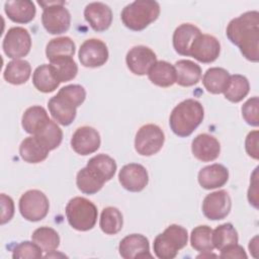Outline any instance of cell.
<instances>
[{"mask_svg": "<svg viewBox=\"0 0 259 259\" xmlns=\"http://www.w3.org/2000/svg\"><path fill=\"white\" fill-rule=\"evenodd\" d=\"M230 41L251 62L259 60V12L247 11L232 19L226 29Z\"/></svg>", "mask_w": 259, "mask_h": 259, "instance_id": "obj_1", "label": "cell"}, {"mask_svg": "<svg viewBox=\"0 0 259 259\" xmlns=\"http://www.w3.org/2000/svg\"><path fill=\"white\" fill-rule=\"evenodd\" d=\"M86 98V90L79 84L62 87L57 95L53 96L48 107L54 120L62 125H69L76 117V109Z\"/></svg>", "mask_w": 259, "mask_h": 259, "instance_id": "obj_2", "label": "cell"}, {"mask_svg": "<svg viewBox=\"0 0 259 259\" xmlns=\"http://www.w3.org/2000/svg\"><path fill=\"white\" fill-rule=\"evenodd\" d=\"M204 109L195 99H186L178 103L172 110L169 125L172 132L181 138L190 136L202 122Z\"/></svg>", "mask_w": 259, "mask_h": 259, "instance_id": "obj_3", "label": "cell"}, {"mask_svg": "<svg viewBox=\"0 0 259 259\" xmlns=\"http://www.w3.org/2000/svg\"><path fill=\"white\" fill-rule=\"evenodd\" d=\"M160 14V5L153 0H137L122 9L120 18L125 27L140 31L154 22Z\"/></svg>", "mask_w": 259, "mask_h": 259, "instance_id": "obj_4", "label": "cell"}, {"mask_svg": "<svg viewBox=\"0 0 259 259\" xmlns=\"http://www.w3.org/2000/svg\"><path fill=\"white\" fill-rule=\"evenodd\" d=\"M97 207L85 197L76 196L69 200L66 205V217L69 225L81 232L94 228L97 221Z\"/></svg>", "mask_w": 259, "mask_h": 259, "instance_id": "obj_5", "label": "cell"}, {"mask_svg": "<svg viewBox=\"0 0 259 259\" xmlns=\"http://www.w3.org/2000/svg\"><path fill=\"white\" fill-rule=\"evenodd\" d=\"M188 234L186 229L178 225H170L162 234H159L153 244L154 253L160 259H173L178 251L187 245Z\"/></svg>", "mask_w": 259, "mask_h": 259, "instance_id": "obj_6", "label": "cell"}, {"mask_svg": "<svg viewBox=\"0 0 259 259\" xmlns=\"http://www.w3.org/2000/svg\"><path fill=\"white\" fill-rule=\"evenodd\" d=\"M44 7L41 23L45 29L51 34L66 32L71 24V14L64 6L65 1H38Z\"/></svg>", "mask_w": 259, "mask_h": 259, "instance_id": "obj_7", "label": "cell"}, {"mask_svg": "<svg viewBox=\"0 0 259 259\" xmlns=\"http://www.w3.org/2000/svg\"><path fill=\"white\" fill-rule=\"evenodd\" d=\"M50 202L47 195L37 189L24 192L19 199V211L29 222H38L49 212Z\"/></svg>", "mask_w": 259, "mask_h": 259, "instance_id": "obj_8", "label": "cell"}, {"mask_svg": "<svg viewBox=\"0 0 259 259\" xmlns=\"http://www.w3.org/2000/svg\"><path fill=\"white\" fill-rule=\"evenodd\" d=\"M165 135L161 127L148 123L140 127L135 137V149L142 156L157 154L163 147Z\"/></svg>", "mask_w": 259, "mask_h": 259, "instance_id": "obj_9", "label": "cell"}, {"mask_svg": "<svg viewBox=\"0 0 259 259\" xmlns=\"http://www.w3.org/2000/svg\"><path fill=\"white\" fill-rule=\"evenodd\" d=\"M2 48L8 58L17 60L25 57L31 48V37L28 30L21 26L9 28L4 36Z\"/></svg>", "mask_w": 259, "mask_h": 259, "instance_id": "obj_10", "label": "cell"}, {"mask_svg": "<svg viewBox=\"0 0 259 259\" xmlns=\"http://www.w3.org/2000/svg\"><path fill=\"white\" fill-rule=\"evenodd\" d=\"M81 65L87 68H97L104 65L108 60L106 45L98 38L86 39L78 53Z\"/></svg>", "mask_w": 259, "mask_h": 259, "instance_id": "obj_11", "label": "cell"}, {"mask_svg": "<svg viewBox=\"0 0 259 259\" xmlns=\"http://www.w3.org/2000/svg\"><path fill=\"white\" fill-rule=\"evenodd\" d=\"M232 200L226 190H218L207 194L202 202L204 217L211 221L225 219L231 210Z\"/></svg>", "mask_w": 259, "mask_h": 259, "instance_id": "obj_12", "label": "cell"}, {"mask_svg": "<svg viewBox=\"0 0 259 259\" xmlns=\"http://www.w3.org/2000/svg\"><path fill=\"white\" fill-rule=\"evenodd\" d=\"M156 62V54L146 46L133 47L125 57V63L128 70L138 76L148 74L149 70Z\"/></svg>", "mask_w": 259, "mask_h": 259, "instance_id": "obj_13", "label": "cell"}, {"mask_svg": "<svg viewBox=\"0 0 259 259\" xmlns=\"http://www.w3.org/2000/svg\"><path fill=\"white\" fill-rule=\"evenodd\" d=\"M221 52V45L217 37L200 33L192 42L189 56L198 62L208 64L215 61Z\"/></svg>", "mask_w": 259, "mask_h": 259, "instance_id": "obj_14", "label": "cell"}, {"mask_svg": "<svg viewBox=\"0 0 259 259\" xmlns=\"http://www.w3.org/2000/svg\"><path fill=\"white\" fill-rule=\"evenodd\" d=\"M118 180L124 189L132 192H140L148 185L149 175L143 165L130 163L119 170Z\"/></svg>", "mask_w": 259, "mask_h": 259, "instance_id": "obj_15", "label": "cell"}, {"mask_svg": "<svg viewBox=\"0 0 259 259\" xmlns=\"http://www.w3.org/2000/svg\"><path fill=\"white\" fill-rule=\"evenodd\" d=\"M100 135L92 126L78 127L72 136L71 147L79 155L86 156L96 152L100 147Z\"/></svg>", "mask_w": 259, "mask_h": 259, "instance_id": "obj_16", "label": "cell"}, {"mask_svg": "<svg viewBox=\"0 0 259 259\" xmlns=\"http://www.w3.org/2000/svg\"><path fill=\"white\" fill-rule=\"evenodd\" d=\"M119 255L124 259L152 258L149 240L141 234H131L124 237L118 246Z\"/></svg>", "mask_w": 259, "mask_h": 259, "instance_id": "obj_17", "label": "cell"}, {"mask_svg": "<svg viewBox=\"0 0 259 259\" xmlns=\"http://www.w3.org/2000/svg\"><path fill=\"white\" fill-rule=\"evenodd\" d=\"M84 17L95 31H104L112 22V11L102 2H91L84 9Z\"/></svg>", "mask_w": 259, "mask_h": 259, "instance_id": "obj_18", "label": "cell"}, {"mask_svg": "<svg viewBox=\"0 0 259 259\" xmlns=\"http://www.w3.org/2000/svg\"><path fill=\"white\" fill-rule=\"evenodd\" d=\"M191 151L197 160L202 162H211L219 157L221 153V145L213 136L200 134L193 139Z\"/></svg>", "mask_w": 259, "mask_h": 259, "instance_id": "obj_19", "label": "cell"}, {"mask_svg": "<svg viewBox=\"0 0 259 259\" xmlns=\"http://www.w3.org/2000/svg\"><path fill=\"white\" fill-rule=\"evenodd\" d=\"M198 183L204 189H214L224 186L229 180V170L222 164H211L198 172Z\"/></svg>", "mask_w": 259, "mask_h": 259, "instance_id": "obj_20", "label": "cell"}, {"mask_svg": "<svg viewBox=\"0 0 259 259\" xmlns=\"http://www.w3.org/2000/svg\"><path fill=\"white\" fill-rule=\"evenodd\" d=\"M4 11L8 18L16 23H28L35 16V5L30 0L6 1Z\"/></svg>", "mask_w": 259, "mask_h": 259, "instance_id": "obj_21", "label": "cell"}, {"mask_svg": "<svg viewBox=\"0 0 259 259\" xmlns=\"http://www.w3.org/2000/svg\"><path fill=\"white\" fill-rule=\"evenodd\" d=\"M200 33V29L191 23L180 24L173 33V48L175 52L181 56H189L190 47Z\"/></svg>", "mask_w": 259, "mask_h": 259, "instance_id": "obj_22", "label": "cell"}, {"mask_svg": "<svg viewBox=\"0 0 259 259\" xmlns=\"http://www.w3.org/2000/svg\"><path fill=\"white\" fill-rule=\"evenodd\" d=\"M174 68L176 71V83L182 87L193 86L201 78V68L190 60L177 61Z\"/></svg>", "mask_w": 259, "mask_h": 259, "instance_id": "obj_23", "label": "cell"}, {"mask_svg": "<svg viewBox=\"0 0 259 259\" xmlns=\"http://www.w3.org/2000/svg\"><path fill=\"white\" fill-rule=\"evenodd\" d=\"M50 117L47 110L39 105H33L28 107L21 118V124L23 130L30 135H35L40 131L49 121Z\"/></svg>", "mask_w": 259, "mask_h": 259, "instance_id": "obj_24", "label": "cell"}, {"mask_svg": "<svg viewBox=\"0 0 259 259\" xmlns=\"http://www.w3.org/2000/svg\"><path fill=\"white\" fill-rule=\"evenodd\" d=\"M148 77L159 87H170L176 83L175 68L166 61H157L149 70Z\"/></svg>", "mask_w": 259, "mask_h": 259, "instance_id": "obj_25", "label": "cell"}, {"mask_svg": "<svg viewBox=\"0 0 259 259\" xmlns=\"http://www.w3.org/2000/svg\"><path fill=\"white\" fill-rule=\"evenodd\" d=\"M49 150L45 148L34 136L25 138L19 146L20 158L27 163L36 164L45 161L49 155Z\"/></svg>", "mask_w": 259, "mask_h": 259, "instance_id": "obj_26", "label": "cell"}, {"mask_svg": "<svg viewBox=\"0 0 259 259\" xmlns=\"http://www.w3.org/2000/svg\"><path fill=\"white\" fill-rule=\"evenodd\" d=\"M229 72L224 68L212 67L206 70L202 77V84L207 92L220 94L225 91L230 79Z\"/></svg>", "mask_w": 259, "mask_h": 259, "instance_id": "obj_27", "label": "cell"}, {"mask_svg": "<svg viewBox=\"0 0 259 259\" xmlns=\"http://www.w3.org/2000/svg\"><path fill=\"white\" fill-rule=\"evenodd\" d=\"M31 73V66L25 60H13L9 62L3 72V78L5 81L12 85H20L25 83Z\"/></svg>", "mask_w": 259, "mask_h": 259, "instance_id": "obj_28", "label": "cell"}, {"mask_svg": "<svg viewBox=\"0 0 259 259\" xmlns=\"http://www.w3.org/2000/svg\"><path fill=\"white\" fill-rule=\"evenodd\" d=\"M104 183L105 180L87 166L79 170L76 176L77 187L85 194L97 193L103 187Z\"/></svg>", "mask_w": 259, "mask_h": 259, "instance_id": "obj_29", "label": "cell"}, {"mask_svg": "<svg viewBox=\"0 0 259 259\" xmlns=\"http://www.w3.org/2000/svg\"><path fill=\"white\" fill-rule=\"evenodd\" d=\"M50 66L55 78L61 82L73 80L78 73V66L72 57H58L50 61Z\"/></svg>", "mask_w": 259, "mask_h": 259, "instance_id": "obj_30", "label": "cell"}, {"mask_svg": "<svg viewBox=\"0 0 259 259\" xmlns=\"http://www.w3.org/2000/svg\"><path fill=\"white\" fill-rule=\"evenodd\" d=\"M32 83L34 87L42 93L53 92L60 85V82L53 74L50 64H42L34 70L32 75Z\"/></svg>", "mask_w": 259, "mask_h": 259, "instance_id": "obj_31", "label": "cell"}, {"mask_svg": "<svg viewBox=\"0 0 259 259\" xmlns=\"http://www.w3.org/2000/svg\"><path fill=\"white\" fill-rule=\"evenodd\" d=\"M250 91V84L248 79L239 74L230 76L227 88L223 92L226 99L231 102L237 103L242 101Z\"/></svg>", "mask_w": 259, "mask_h": 259, "instance_id": "obj_32", "label": "cell"}, {"mask_svg": "<svg viewBox=\"0 0 259 259\" xmlns=\"http://www.w3.org/2000/svg\"><path fill=\"white\" fill-rule=\"evenodd\" d=\"M123 225V219L120 210L114 206H107L102 209L100 214L99 227L106 235L117 234Z\"/></svg>", "mask_w": 259, "mask_h": 259, "instance_id": "obj_33", "label": "cell"}, {"mask_svg": "<svg viewBox=\"0 0 259 259\" xmlns=\"http://www.w3.org/2000/svg\"><path fill=\"white\" fill-rule=\"evenodd\" d=\"M49 151L58 148L63 140V132L55 120H50L40 131L33 135Z\"/></svg>", "mask_w": 259, "mask_h": 259, "instance_id": "obj_34", "label": "cell"}, {"mask_svg": "<svg viewBox=\"0 0 259 259\" xmlns=\"http://www.w3.org/2000/svg\"><path fill=\"white\" fill-rule=\"evenodd\" d=\"M211 239H212L213 247L219 251L223 250L228 246L238 244V241H239L238 233L234 228V226L230 223H226L218 226L212 231Z\"/></svg>", "mask_w": 259, "mask_h": 259, "instance_id": "obj_35", "label": "cell"}, {"mask_svg": "<svg viewBox=\"0 0 259 259\" xmlns=\"http://www.w3.org/2000/svg\"><path fill=\"white\" fill-rule=\"evenodd\" d=\"M76 51L75 42L69 36H60L51 39L46 48V56L51 61L58 57H73Z\"/></svg>", "mask_w": 259, "mask_h": 259, "instance_id": "obj_36", "label": "cell"}, {"mask_svg": "<svg viewBox=\"0 0 259 259\" xmlns=\"http://www.w3.org/2000/svg\"><path fill=\"white\" fill-rule=\"evenodd\" d=\"M87 167L95 171L99 176H101L105 182L109 181L115 174L116 163L108 155L99 154L92 157L88 163Z\"/></svg>", "mask_w": 259, "mask_h": 259, "instance_id": "obj_37", "label": "cell"}, {"mask_svg": "<svg viewBox=\"0 0 259 259\" xmlns=\"http://www.w3.org/2000/svg\"><path fill=\"white\" fill-rule=\"evenodd\" d=\"M211 235H212V230L210 229V227L206 225H202L194 228L190 235L191 247L198 252H202V253L211 252L214 249Z\"/></svg>", "mask_w": 259, "mask_h": 259, "instance_id": "obj_38", "label": "cell"}, {"mask_svg": "<svg viewBox=\"0 0 259 259\" xmlns=\"http://www.w3.org/2000/svg\"><path fill=\"white\" fill-rule=\"evenodd\" d=\"M31 240L45 252L54 251L60 245L59 234L50 227L37 228L32 233Z\"/></svg>", "mask_w": 259, "mask_h": 259, "instance_id": "obj_39", "label": "cell"}, {"mask_svg": "<svg viewBox=\"0 0 259 259\" xmlns=\"http://www.w3.org/2000/svg\"><path fill=\"white\" fill-rule=\"evenodd\" d=\"M41 256V248L38 245H36L33 241H24L19 243L18 245L15 246L12 253V258L14 259H36L40 258Z\"/></svg>", "mask_w": 259, "mask_h": 259, "instance_id": "obj_40", "label": "cell"}, {"mask_svg": "<svg viewBox=\"0 0 259 259\" xmlns=\"http://www.w3.org/2000/svg\"><path fill=\"white\" fill-rule=\"evenodd\" d=\"M259 99L257 96L249 98L242 106V116L244 120L252 125L258 126L259 125Z\"/></svg>", "mask_w": 259, "mask_h": 259, "instance_id": "obj_41", "label": "cell"}, {"mask_svg": "<svg viewBox=\"0 0 259 259\" xmlns=\"http://www.w3.org/2000/svg\"><path fill=\"white\" fill-rule=\"evenodd\" d=\"M1 225L9 222L14 214V202L12 198L4 193H1Z\"/></svg>", "mask_w": 259, "mask_h": 259, "instance_id": "obj_42", "label": "cell"}, {"mask_svg": "<svg viewBox=\"0 0 259 259\" xmlns=\"http://www.w3.org/2000/svg\"><path fill=\"white\" fill-rule=\"evenodd\" d=\"M245 148L247 154L255 160L259 159L258 151V131L250 132L245 141Z\"/></svg>", "mask_w": 259, "mask_h": 259, "instance_id": "obj_43", "label": "cell"}, {"mask_svg": "<svg viewBox=\"0 0 259 259\" xmlns=\"http://www.w3.org/2000/svg\"><path fill=\"white\" fill-rule=\"evenodd\" d=\"M221 258H247L244 248L238 244L228 246L221 250Z\"/></svg>", "mask_w": 259, "mask_h": 259, "instance_id": "obj_44", "label": "cell"}, {"mask_svg": "<svg viewBox=\"0 0 259 259\" xmlns=\"http://www.w3.org/2000/svg\"><path fill=\"white\" fill-rule=\"evenodd\" d=\"M257 170L256 168L253 172L251 181H250V187L248 190V200L250 204H252L254 207L258 208V175H257Z\"/></svg>", "mask_w": 259, "mask_h": 259, "instance_id": "obj_45", "label": "cell"}, {"mask_svg": "<svg viewBox=\"0 0 259 259\" xmlns=\"http://www.w3.org/2000/svg\"><path fill=\"white\" fill-rule=\"evenodd\" d=\"M257 239H258V237L255 236V237L253 238V240L250 241L249 250L252 251V252H256V251H257Z\"/></svg>", "mask_w": 259, "mask_h": 259, "instance_id": "obj_46", "label": "cell"}]
</instances>
